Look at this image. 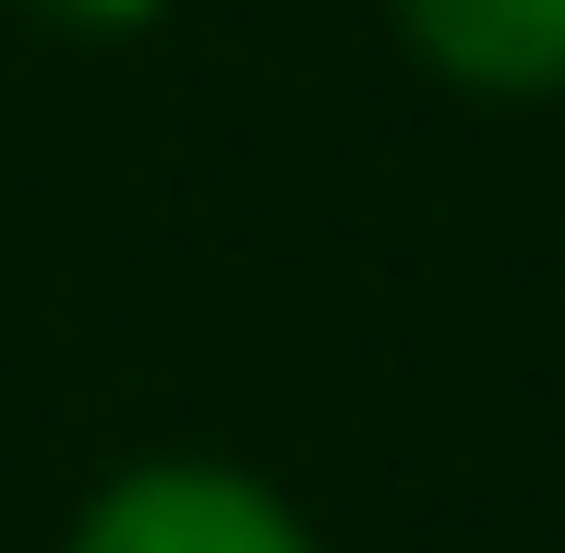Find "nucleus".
I'll return each instance as SVG.
<instances>
[{
	"label": "nucleus",
	"mask_w": 565,
	"mask_h": 553,
	"mask_svg": "<svg viewBox=\"0 0 565 553\" xmlns=\"http://www.w3.org/2000/svg\"><path fill=\"white\" fill-rule=\"evenodd\" d=\"M73 553H313L301 518L217 457H145L85 506Z\"/></svg>",
	"instance_id": "obj_1"
},
{
	"label": "nucleus",
	"mask_w": 565,
	"mask_h": 553,
	"mask_svg": "<svg viewBox=\"0 0 565 553\" xmlns=\"http://www.w3.org/2000/svg\"><path fill=\"white\" fill-rule=\"evenodd\" d=\"M397 36L469 97H554L565 85V0H397Z\"/></svg>",
	"instance_id": "obj_2"
},
{
	"label": "nucleus",
	"mask_w": 565,
	"mask_h": 553,
	"mask_svg": "<svg viewBox=\"0 0 565 553\" xmlns=\"http://www.w3.org/2000/svg\"><path fill=\"white\" fill-rule=\"evenodd\" d=\"M49 24H73V36H132V24H157L169 0H36Z\"/></svg>",
	"instance_id": "obj_3"
}]
</instances>
